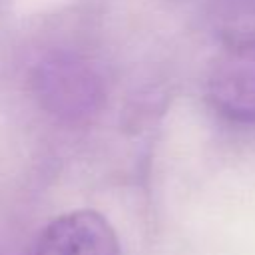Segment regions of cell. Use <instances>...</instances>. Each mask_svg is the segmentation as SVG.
Returning a JSON list of instances; mask_svg holds the SVG:
<instances>
[{
    "label": "cell",
    "mask_w": 255,
    "mask_h": 255,
    "mask_svg": "<svg viewBox=\"0 0 255 255\" xmlns=\"http://www.w3.org/2000/svg\"><path fill=\"white\" fill-rule=\"evenodd\" d=\"M32 92L44 112L68 126L92 122L106 104V82L82 54L50 52L32 68Z\"/></svg>",
    "instance_id": "1"
},
{
    "label": "cell",
    "mask_w": 255,
    "mask_h": 255,
    "mask_svg": "<svg viewBox=\"0 0 255 255\" xmlns=\"http://www.w3.org/2000/svg\"><path fill=\"white\" fill-rule=\"evenodd\" d=\"M205 94L231 124L255 126V32L229 42L213 60Z\"/></svg>",
    "instance_id": "2"
},
{
    "label": "cell",
    "mask_w": 255,
    "mask_h": 255,
    "mask_svg": "<svg viewBox=\"0 0 255 255\" xmlns=\"http://www.w3.org/2000/svg\"><path fill=\"white\" fill-rule=\"evenodd\" d=\"M24 255H122V247L102 213L76 209L50 221Z\"/></svg>",
    "instance_id": "3"
}]
</instances>
